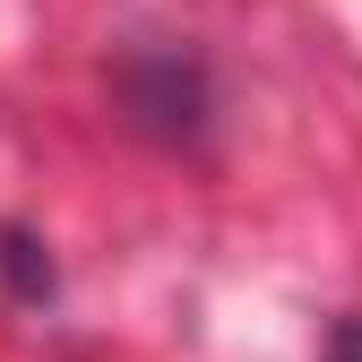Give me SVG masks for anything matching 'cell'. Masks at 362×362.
<instances>
[{
  "instance_id": "obj_1",
  "label": "cell",
  "mask_w": 362,
  "mask_h": 362,
  "mask_svg": "<svg viewBox=\"0 0 362 362\" xmlns=\"http://www.w3.org/2000/svg\"><path fill=\"white\" fill-rule=\"evenodd\" d=\"M121 104L139 129H156L164 147H190L207 112H216V86H207V61L181 52V43H139L121 61Z\"/></svg>"
},
{
  "instance_id": "obj_2",
  "label": "cell",
  "mask_w": 362,
  "mask_h": 362,
  "mask_svg": "<svg viewBox=\"0 0 362 362\" xmlns=\"http://www.w3.org/2000/svg\"><path fill=\"white\" fill-rule=\"evenodd\" d=\"M0 276H9L18 302H52V259H43V242L26 224H0Z\"/></svg>"
},
{
  "instance_id": "obj_3",
  "label": "cell",
  "mask_w": 362,
  "mask_h": 362,
  "mask_svg": "<svg viewBox=\"0 0 362 362\" xmlns=\"http://www.w3.org/2000/svg\"><path fill=\"white\" fill-rule=\"evenodd\" d=\"M320 362H362V320H337L328 345H320Z\"/></svg>"
}]
</instances>
